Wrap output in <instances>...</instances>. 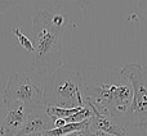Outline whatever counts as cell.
Instances as JSON below:
<instances>
[{
  "mask_svg": "<svg viewBox=\"0 0 147 136\" xmlns=\"http://www.w3.org/2000/svg\"><path fill=\"white\" fill-rule=\"evenodd\" d=\"M27 109L23 104L14 103L7 107V114L0 125V136H16L27 119Z\"/></svg>",
  "mask_w": 147,
  "mask_h": 136,
  "instance_id": "cell-7",
  "label": "cell"
},
{
  "mask_svg": "<svg viewBox=\"0 0 147 136\" xmlns=\"http://www.w3.org/2000/svg\"><path fill=\"white\" fill-rule=\"evenodd\" d=\"M52 129H53V119L48 116L44 107V108L28 111L27 119L22 130L16 136H38Z\"/></svg>",
  "mask_w": 147,
  "mask_h": 136,
  "instance_id": "cell-6",
  "label": "cell"
},
{
  "mask_svg": "<svg viewBox=\"0 0 147 136\" xmlns=\"http://www.w3.org/2000/svg\"><path fill=\"white\" fill-rule=\"evenodd\" d=\"M84 81L81 73L61 64L48 78L45 87L47 105L61 108L85 107L83 98Z\"/></svg>",
  "mask_w": 147,
  "mask_h": 136,
  "instance_id": "cell-2",
  "label": "cell"
},
{
  "mask_svg": "<svg viewBox=\"0 0 147 136\" xmlns=\"http://www.w3.org/2000/svg\"><path fill=\"white\" fill-rule=\"evenodd\" d=\"M124 80L133 87V101L129 111L130 123L136 127L147 126V82L143 80L140 64H127L120 71Z\"/></svg>",
  "mask_w": 147,
  "mask_h": 136,
  "instance_id": "cell-4",
  "label": "cell"
},
{
  "mask_svg": "<svg viewBox=\"0 0 147 136\" xmlns=\"http://www.w3.org/2000/svg\"><path fill=\"white\" fill-rule=\"evenodd\" d=\"M143 129H146V130H147V126H145V127H143Z\"/></svg>",
  "mask_w": 147,
  "mask_h": 136,
  "instance_id": "cell-14",
  "label": "cell"
},
{
  "mask_svg": "<svg viewBox=\"0 0 147 136\" xmlns=\"http://www.w3.org/2000/svg\"><path fill=\"white\" fill-rule=\"evenodd\" d=\"M92 109L93 114L89 123V130L93 132H101V134L111 135V136H130L125 130L124 125L120 123L117 119L111 117L110 114H103L98 112L93 105L85 104Z\"/></svg>",
  "mask_w": 147,
  "mask_h": 136,
  "instance_id": "cell-5",
  "label": "cell"
},
{
  "mask_svg": "<svg viewBox=\"0 0 147 136\" xmlns=\"http://www.w3.org/2000/svg\"><path fill=\"white\" fill-rule=\"evenodd\" d=\"M49 17H51V22L57 28H61V30L66 28V18L61 12H51L49 10Z\"/></svg>",
  "mask_w": 147,
  "mask_h": 136,
  "instance_id": "cell-10",
  "label": "cell"
},
{
  "mask_svg": "<svg viewBox=\"0 0 147 136\" xmlns=\"http://www.w3.org/2000/svg\"><path fill=\"white\" fill-rule=\"evenodd\" d=\"M97 136H111V135H106V134H101V132H96Z\"/></svg>",
  "mask_w": 147,
  "mask_h": 136,
  "instance_id": "cell-13",
  "label": "cell"
},
{
  "mask_svg": "<svg viewBox=\"0 0 147 136\" xmlns=\"http://www.w3.org/2000/svg\"><path fill=\"white\" fill-rule=\"evenodd\" d=\"M84 107H76V108H61V107H52L47 105L45 112L48 113V116L52 119H69L70 117H72L74 114H76L78 112H80Z\"/></svg>",
  "mask_w": 147,
  "mask_h": 136,
  "instance_id": "cell-8",
  "label": "cell"
},
{
  "mask_svg": "<svg viewBox=\"0 0 147 136\" xmlns=\"http://www.w3.org/2000/svg\"><path fill=\"white\" fill-rule=\"evenodd\" d=\"M47 78L48 77L44 71L40 69L12 72L4 89V104L8 107L14 103H21L26 107L27 112L47 107Z\"/></svg>",
  "mask_w": 147,
  "mask_h": 136,
  "instance_id": "cell-1",
  "label": "cell"
},
{
  "mask_svg": "<svg viewBox=\"0 0 147 136\" xmlns=\"http://www.w3.org/2000/svg\"><path fill=\"white\" fill-rule=\"evenodd\" d=\"M12 5V3H8V1H0V15H1L3 12L8 9V8Z\"/></svg>",
  "mask_w": 147,
  "mask_h": 136,
  "instance_id": "cell-12",
  "label": "cell"
},
{
  "mask_svg": "<svg viewBox=\"0 0 147 136\" xmlns=\"http://www.w3.org/2000/svg\"><path fill=\"white\" fill-rule=\"evenodd\" d=\"M13 33H14L16 39H17V45L18 48H22L25 50L30 51V53H36L35 45L32 44V41L27 37V36L23 33L22 28L21 27H14L13 28Z\"/></svg>",
  "mask_w": 147,
  "mask_h": 136,
  "instance_id": "cell-9",
  "label": "cell"
},
{
  "mask_svg": "<svg viewBox=\"0 0 147 136\" xmlns=\"http://www.w3.org/2000/svg\"><path fill=\"white\" fill-rule=\"evenodd\" d=\"M67 136H97V134H96V132H93V131H90V130H89V127H88V129L83 130V131L74 132V134H70Z\"/></svg>",
  "mask_w": 147,
  "mask_h": 136,
  "instance_id": "cell-11",
  "label": "cell"
},
{
  "mask_svg": "<svg viewBox=\"0 0 147 136\" xmlns=\"http://www.w3.org/2000/svg\"><path fill=\"white\" fill-rule=\"evenodd\" d=\"M32 26L36 49L35 64H38L39 61H43L53 51L59 50L65 30L53 26V23L51 22V17H49V10L39 12L34 17Z\"/></svg>",
  "mask_w": 147,
  "mask_h": 136,
  "instance_id": "cell-3",
  "label": "cell"
}]
</instances>
